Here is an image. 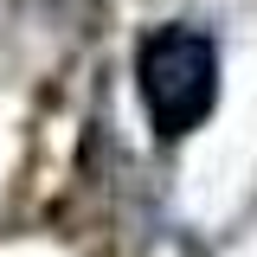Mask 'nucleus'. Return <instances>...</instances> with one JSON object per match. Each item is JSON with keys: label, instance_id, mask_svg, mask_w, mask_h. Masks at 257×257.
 <instances>
[{"label": "nucleus", "instance_id": "nucleus-1", "mask_svg": "<svg viewBox=\"0 0 257 257\" xmlns=\"http://www.w3.org/2000/svg\"><path fill=\"white\" fill-rule=\"evenodd\" d=\"M135 90L161 142H180L219 109V45L206 26H155L135 45Z\"/></svg>", "mask_w": 257, "mask_h": 257}]
</instances>
